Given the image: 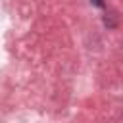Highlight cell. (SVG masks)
I'll list each match as a JSON object with an SVG mask.
<instances>
[{
	"instance_id": "6da1fadb",
	"label": "cell",
	"mask_w": 123,
	"mask_h": 123,
	"mask_svg": "<svg viewBox=\"0 0 123 123\" xmlns=\"http://www.w3.org/2000/svg\"><path fill=\"white\" fill-rule=\"evenodd\" d=\"M90 2H92L94 6H98V8H104V2H102V0H90Z\"/></svg>"
}]
</instances>
